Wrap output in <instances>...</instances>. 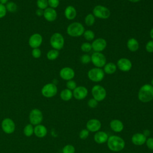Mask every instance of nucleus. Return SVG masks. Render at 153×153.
<instances>
[{
    "label": "nucleus",
    "mask_w": 153,
    "mask_h": 153,
    "mask_svg": "<svg viewBox=\"0 0 153 153\" xmlns=\"http://www.w3.org/2000/svg\"><path fill=\"white\" fill-rule=\"evenodd\" d=\"M149 35H150V37L151 38V39L153 40V27H152V29H151V30H150Z\"/></svg>",
    "instance_id": "nucleus-46"
},
{
    "label": "nucleus",
    "mask_w": 153,
    "mask_h": 153,
    "mask_svg": "<svg viewBox=\"0 0 153 153\" xmlns=\"http://www.w3.org/2000/svg\"><path fill=\"white\" fill-rule=\"evenodd\" d=\"M73 96L76 100H83L88 95V90L85 87L78 86L72 91Z\"/></svg>",
    "instance_id": "nucleus-16"
},
{
    "label": "nucleus",
    "mask_w": 153,
    "mask_h": 153,
    "mask_svg": "<svg viewBox=\"0 0 153 153\" xmlns=\"http://www.w3.org/2000/svg\"><path fill=\"white\" fill-rule=\"evenodd\" d=\"M151 85L153 86V78L152 79V80H151Z\"/></svg>",
    "instance_id": "nucleus-48"
},
{
    "label": "nucleus",
    "mask_w": 153,
    "mask_h": 153,
    "mask_svg": "<svg viewBox=\"0 0 153 153\" xmlns=\"http://www.w3.org/2000/svg\"><path fill=\"white\" fill-rule=\"evenodd\" d=\"M60 97L63 101H69L73 97V93L72 90L68 88H65L61 91L60 93Z\"/></svg>",
    "instance_id": "nucleus-26"
},
{
    "label": "nucleus",
    "mask_w": 153,
    "mask_h": 153,
    "mask_svg": "<svg viewBox=\"0 0 153 153\" xmlns=\"http://www.w3.org/2000/svg\"><path fill=\"white\" fill-rule=\"evenodd\" d=\"M138 99L143 103H148L153 100V86L149 84L143 85L138 91Z\"/></svg>",
    "instance_id": "nucleus-1"
},
{
    "label": "nucleus",
    "mask_w": 153,
    "mask_h": 153,
    "mask_svg": "<svg viewBox=\"0 0 153 153\" xmlns=\"http://www.w3.org/2000/svg\"><path fill=\"white\" fill-rule=\"evenodd\" d=\"M75 73L74 70L70 67H64L59 72V75L62 79L65 81L72 79L75 76Z\"/></svg>",
    "instance_id": "nucleus-15"
},
{
    "label": "nucleus",
    "mask_w": 153,
    "mask_h": 153,
    "mask_svg": "<svg viewBox=\"0 0 153 153\" xmlns=\"http://www.w3.org/2000/svg\"><path fill=\"white\" fill-rule=\"evenodd\" d=\"M59 56V50L55 49L50 50L47 53V58L50 60H56Z\"/></svg>",
    "instance_id": "nucleus-28"
},
{
    "label": "nucleus",
    "mask_w": 153,
    "mask_h": 153,
    "mask_svg": "<svg viewBox=\"0 0 153 153\" xmlns=\"http://www.w3.org/2000/svg\"><path fill=\"white\" fill-rule=\"evenodd\" d=\"M50 43L53 49L60 50L64 47L65 38L61 33L56 32L51 35L50 39Z\"/></svg>",
    "instance_id": "nucleus-4"
},
{
    "label": "nucleus",
    "mask_w": 153,
    "mask_h": 153,
    "mask_svg": "<svg viewBox=\"0 0 153 153\" xmlns=\"http://www.w3.org/2000/svg\"><path fill=\"white\" fill-rule=\"evenodd\" d=\"M97 104H98V102L94 98H91V99H89V100L87 102L88 106L91 108H96L97 106Z\"/></svg>",
    "instance_id": "nucleus-42"
},
{
    "label": "nucleus",
    "mask_w": 153,
    "mask_h": 153,
    "mask_svg": "<svg viewBox=\"0 0 153 153\" xmlns=\"http://www.w3.org/2000/svg\"><path fill=\"white\" fill-rule=\"evenodd\" d=\"M1 128L5 133L11 134L15 131L16 124L11 118H5L1 122Z\"/></svg>",
    "instance_id": "nucleus-11"
},
{
    "label": "nucleus",
    "mask_w": 153,
    "mask_h": 153,
    "mask_svg": "<svg viewBox=\"0 0 153 153\" xmlns=\"http://www.w3.org/2000/svg\"><path fill=\"white\" fill-rule=\"evenodd\" d=\"M87 76L90 80L94 82L102 81L105 76V72L102 68H93L90 69L87 73Z\"/></svg>",
    "instance_id": "nucleus-5"
},
{
    "label": "nucleus",
    "mask_w": 153,
    "mask_h": 153,
    "mask_svg": "<svg viewBox=\"0 0 153 153\" xmlns=\"http://www.w3.org/2000/svg\"><path fill=\"white\" fill-rule=\"evenodd\" d=\"M146 51L148 53H153V40H150L146 44Z\"/></svg>",
    "instance_id": "nucleus-40"
},
{
    "label": "nucleus",
    "mask_w": 153,
    "mask_h": 153,
    "mask_svg": "<svg viewBox=\"0 0 153 153\" xmlns=\"http://www.w3.org/2000/svg\"><path fill=\"white\" fill-rule=\"evenodd\" d=\"M109 125L111 130L117 133L122 131L124 128V124L123 122L120 120H117V119L112 120L110 122Z\"/></svg>",
    "instance_id": "nucleus-22"
},
{
    "label": "nucleus",
    "mask_w": 153,
    "mask_h": 153,
    "mask_svg": "<svg viewBox=\"0 0 153 153\" xmlns=\"http://www.w3.org/2000/svg\"><path fill=\"white\" fill-rule=\"evenodd\" d=\"M5 8L7 11L10 13H15L17 10V4L13 1H8V2L5 5Z\"/></svg>",
    "instance_id": "nucleus-30"
},
{
    "label": "nucleus",
    "mask_w": 153,
    "mask_h": 153,
    "mask_svg": "<svg viewBox=\"0 0 153 153\" xmlns=\"http://www.w3.org/2000/svg\"><path fill=\"white\" fill-rule=\"evenodd\" d=\"M80 60L83 64H87L91 62V56L87 54H85L81 56Z\"/></svg>",
    "instance_id": "nucleus-36"
},
{
    "label": "nucleus",
    "mask_w": 153,
    "mask_h": 153,
    "mask_svg": "<svg viewBox=\"0 0 153 153\" xmlns=\"http://www.w3.org/2000/svg\"><path fill=\"white\" fill-rule=\"evenodd\" d=\"M145 143L149 149L153 150V137H149L148 139H146Z\"/></svg>",
    "instance_id": "nucleus-43"
},
{
    "label": "nucleus",
    "mask_w": 153,
    "mask_h": 153,
    "mask_svg": "<svg viewBox=\"0 0 153 153\" xmlns=\"http://www.w3.org/2000/svg\"><path fill=\"white\" fill-rule=\"evenodd\" d=\"M84 22L85 24L87 26H93L95 23V17L94 15L91 13L88 14L84 19Z\"/></svg>",
    "instance_id": "nucleus-29"
},
{
    "label": "nucleus",
    "mask_w": 153,
    "mask_h": 153,
    "mask_svg": "<svg viewBox=\"0 0 153 153\" xmlns=\"http://www.w3.org/2000/svg\"><path fill=\"white\" fill-rule=\"evenodd\" d=\"M75 148L72 145H65L62 149V153H75Z\"/></svg>",
    "instance_id": "nucleus-34"
},
{
    "label": "nucleus",
    "mask_w": 153,
    "mask_h": 153,
    "mask_svg": "<svg viewBox=\"0 0 153 153\" xmlns=\"http://www.w3.org/2000/svg\"><path fill=\"white\" fill-rule=\"evenodd\" d=\"M91 94L93 98L99 102L103 100L106 98V91L102 85H95L91 88Z\"/></svg>",
    "instance_id": "nucleus-8"
},
{
    "label": "nucleus",
    "mask_w": 153,
    "mask_h": 153,
    "mask_svg": "<svg viewBox=\"0 0 153 153\" xmlns=\"http://www.w3.org/2000/svg\"><path fill=\"white\" fill-rule=\"evenodd\" d=\"M81 50H82V51L85 53L90 52L92 50L91 44H90L88 42H85L82 43L81 45Z\"/></svg>",
    "instance_id": "nucleus-33"
},
{
    "label": "nucleus",
    "mask_w": 153,
    "mask_h": 153,
    "mask_svg": "<svg viewBox=\"0 0 153 153\" xmlns=\"http://www.w3.org/2000/svg\"><path fill=\"white\" fill-rule=\"evenodd\" d=\"M82 35L87 41H92L95 37V34L94 32L90 29L85 30Z\"/></svg>",
    "instance_id": "nucleus-31"
},
{
    "label": "nucleus",
    "mask_w": 153,
    "mask_h": 153,
    "mask_svg": "<svg viewBox=\"0 0 153 153\" xmlns=\"http://www.w3.org/2000/svg\"><path fill=\"white\" fill-rule=\"evenodd\" d=\"M64 15L68 20H74L76 16V10L74 6L68 5L65 9Z\"/></svg>",
    "instance_id": "nucleus-21"
},
{
    "label": "nucleus",
    "mask_w": 153,
    "mask_h": 153,
    "mask_svg": "<svg viewBox=\"0 0 153 153\" xmlns=\"http://www.w3.org/2000/svg\"><path fill=\"white\" fill-rule=\"evenodd\" d=\"M117 69V66L116 64L112 62H109L105 64V65L103 66V70L105 74L111 75L114 74L116 72Z\"/></svg>",
    "instance_id": "nucleus-25"
},
{
    "label": "nucleus",
    "mask_w": 153,
    "mask_h": 153,
    "mask_svg": "<svg viewBox=\"0 0 153 153\" xmlns=\"http://www.w3.org/2000/svg\"><path fill=\"white\" fill-rule=\"evenodd\" d=\"M57 93V87L53 82L45 84L41 89L42 95L47 98L54 97Z\"/></svg>",
    "instance_id": "nucleus-9"
},
{
    "label": "nucleus",
    "mask_w": 153,
    "mask_h": 153,
    "mask_svg": "<svg viewBox=\"0 0 153 153\" xmlns=\"http://www.w3.org/2000/svg\"><path fill=\"white\" fill-rule=\"evenodd\" d=\"M36 15L38 17H41L43 16L44 14V10H41V9H39V8H38L36 10Z\"/></svg>",
    "instance_id": "nucleus-44"
},
{
    "label": "nucleus",
    "mask_w": 153,
    "mask_h": 153,
    "mask_svg": "<svg viewBox=\"0 0 153 153\" xmlns=\"http://www.w3.org/2000/svg\"><path fill=\"white\" fill-rule=\"evenodd\" d=\"M43 41L42 36L41 34L35 33L31 35L28 40L29 45L32 48H39Z\"/></svg>",
    "instance_id": "nucleus-12"
},
{
    "label": "nucleus",
    "mask_w": 153,
    "mask_h": 153,
    "mask_svg": "<svg viewBox=\"0 0 153 153\" xmlns=\"http://www.w3.org/2000/svg\"><path fill=\"white\" fill-rule=\"evenodd\" d=\"M107 145L111 151L113 152H119L124 148L125 142L121 137L116 135H112L108 137Z\"/></svg>",
    "instance_id": "nucleus-2"
},
{
    "label": "nucleus",
    "mask_w": 153,
    "mask_h": 153,
    "mask_svg": "<svg viewBox=\"0 0 153 153\" xmlns=\"http://www.w3.org/2000/svg\"><path fill=\"white\" fill-rule=\"evenodd\" d=\"M30 123L33 126L40 124L43 120V114L41 110L37 108L33 109L30 111L29 115Z\"/></svg>",
    "instance_id": "nucleus-10"
},
{
    "label": "nucleus",
    "mask_w": 153,
    "mask_h": 153,
    "mask_svg": "<svg viewBox=\"0 0 153 153\" xmlns=\"http://www.w3.org/2000/svg\"><path fill=\"white\" fill-rule=\"evenodd\" d=\"M43 16L47 21L49 22H53L56 20L57 13L55 9L51 7H48L44 10Z\"/></svg>",
    "instance_id": "nucleus-18"
},
{
    "label": "nucleus",
    "mask_w": 153,
    "mask_h": 153,
    "mask_svg": "<svg viewBox=\"0 0 153 153\" xmlns=\"http://www.w3.org/2000/svg\"><path fill=\"white\" fill-rule=\"evenodd\" d=\"M92 14L98 19H107L111 16V11L107 7L102 5H97L93 8Z\"/></svg>",
    "instance_id": "nucleus-6"
},
{
    "label": "nucleus",
    "mask_w": 153,
    "mask_h": 153,
    "mask_svg": "<svg viewBox=\"0 0 153 153\" xmlns=\"http://www.w3.org/2000/svg\"><path fill=\"white\" fill-rule=\"evenodd\" d=\"M91 62L95 67L102 68L106 63V58L102 52H94L91 56Z\"/></svg>",
    "instance_id": "nucleus-7"
},
{
    "label": "nucleus",
    "mask_w": 153,
    "mask_h": 153,
    "mask_svg": "<svg viewBox=\"0 0 153 153\" xmlns=\"http://www.w3.org/2000/svg\"><path fill=\"white\" fill-rule=\"evenodd\" d=\"M128 1L130 2H133V3H136V2H138L141 0H127Z\"/></svg>",
    "instance_id": "nucleus-47"
},
{
    "label": "nucleus",
    "mask_w": 153,
    "mask_h": 153,
    "mask_svg": "<svg viewBox=\"0 0 153 153\" xmlns=\"http://www.w3.org/2000/svg\"><path fill=\"white\" fill-rule=\"evenodd\" d=\"M100 121L96 118L89 120L86 124V128L91 132H97L101 128Z\"/></svg>",
    "instance_id": "nucleus-17"
},
{
    "label": "nucleus",
    "mask_w": 153,
    "mask_h": 153,
    "mask_svg": "<svg viewBox=\"0 0 153 153\" xmlns=\"http://www.w3.org/2000/svg\"><path fill=\"white\" fill-rule=\"evenodd\" d=\"M7 13L5 5L0 3V19L4 18L6 16Z\"/></svg>",
    "instance_id": "nucleus-41"
},
{
    "label": "nucleus",
    "mask_w": 153,
    "mask_h": 153,
    "mask_svg": "<svg viewBox=\"0 0 153 153\" xmlns=\"http://www.w3.org/2000/svg\"><path fill=\"white\" fill-rule=\"evenodd\" d=\"M66 85L67 88H68V89H69L71 90H74L77 87L76 82L75 81L72 80V79L67 81Z\"/></svg>",
    "instance_id": "nucleus-37"
},
{
    "label": "nucleus",
    "mask_w": 153,
    "mask_h": 153,
    "mask_svg": "<svg viewBox=\"0 0 153 153\" xmlns=\"http://www.w3.org/2000/svg\"><path fill=\"white\" fill-rule=\"evenodd\" d=\"M106 46L107 42L102 38H97L93 40L91 43L92 49L94 51V52H102L106 48Z\"/></svg>",
    "instance_id": "nucleus-14"
},
{
    "label": "nucleus",
    "mask_w": 153,
    "mask_h": 153,
    "mask_svg": "<svg viewBox=\"0 0 153 153\" xmlns=\"http://www.w3.org/2000/svg\"><path fill=\"white\" fill-rule=\"evenodd\" d=\"M8 2V0H0V3L3 5L7 4Z\"/></svg>",
    "instance_id": "nucleus-45"
},
{
    "label": "nucleus",
    "mask_w": 153,
    "mask_h": 153,
    "mask_svg": "<svg viewBox=\"0 0 153 153\" xmlns=\"http://www.w3.org/2000/svg\"><path fill=\"white\" fill-rule=\"evenodd\" d=\"M36 6L38 8L41 10H45L48 7V0H37L36 1Z\"/></svg>",
    "instance_id": "nucleus-32"
},
{
    "label": "nucleus",
    "mask_w": 153,
    "mask_h": 153,
    "mask_svg": "<svg viewBox=\"0 0 153 153\" xmlns=\"http://www.w3.org/2000/svg\"><path fill=\"white\" fill-rule=\"evenodd\" d=\"M23 134L27 136L30 137L34 134V127L32 124H27L23 128Z\"/></svg>",
    "instance_id": "nucleus-27"
},
{
    "label": "nucleus",
    "mask_w": 153,
    "mask_h": 153,
    "mask_svg": "<svg viewBox=\"0 0 153 153\" xmlns=\"http://www.w3.org/2000/svg\"><path fill=\"white\" fill-rule=\"evenodd\" d=\"M146 140V136L141 133H137L134 134L131 137V142L137 146H141L145 143Z\"/></svg>",
    "instance_id": "nucleus-19"
},
{
    "label": "nucleus",
    "mask_w": 153,
    "mask_h": 153,
    "mask_svg": "<svg viewBox=\"0 0 153 153\" xmlns=\"http://www.w3.org/2000/svg\"><path fill=\"white\" fill-rule=\"evenodd\" d=\"M127 47L130 51L135 52L137 51L139 48V43L136 39L131 38L128 39L127 42Z\"/></svg>",
    "instance_id": "nucleus-24"
},
{
    "label": "nucleus",
    "mask_w": 153,
    "mask_h": 153,
    "mask_svg": "<svg viewBox=\"0 0 153 153\" xmlns=\"http://www.w3.org/2000/svg\"><path fill=\"white\" fill-rule=\"evenodd\" d=\"M60 4L59 0H48V4L49 7L56 9L58 7Z\"/></svg>",
    "instance_id": "nucleus-39"
},
{
    "label": "nucleus",
    "mask_w": 153,
    "mask_h": 153,
    "mask_svg": "<svg viewBox=\"0 0 153 153\" xmlns=\"http://www.w3.org/2000/svg\"><path fill=\"white\" fill-rule=\"evenodd\" d=\"M88 136H89V131L87 128L81 130L79 133V138L82 140L86 139Z\"/></svg>",
    "instance_id": "nucleus-35"
},
{
    "label": "nucleus",
    "mask_w": 153,
    "mask_h": 153,
    "mask_svg": "<svg viewBox=\"0 0 153 153\" xmlns=\"http://www.w3.org/2000/svg\"><path fill=\"white\" fill-rule=\"evenodd\" d=\"M85 28L79 22H73L68 25L66 29L68 35L71 37H79L83 35Z\"/></svg>",
    "instance_id": "nucleus-3"
},
{
    "label": "nucleus",
    "mask_w": 153,
    "mask_h": 153,
    "mask_svg": "<svg viewBox=\"0 0 153 153\" xmlns=\"http://www.w3.org/2000/svg\"><path fill=\"white\" fill-rule=\"evenodd\" d=\"M32 56L33 57L35 58V59H38L41 56V51L39 48H33V50H32Z\"/></svg>",
    "instance_id": "nucleus-38"
},
{
    "label": "nucleus",
    "mask_w": 153,
    "mask_h": 153,
    "mask_svg": "<svg viewBox=\"0 0 153 153\" xmlns=\"http://www.w3.org/2000/svg\"><path fill=\"white\" fill-rule=\"evenodd\" d=\"M108 137V134L103 131H98L94 135V140L98 144H102L106 142Z\"/></svg>",
    "instance_id": "nucleus-20"
},
{
    "label": "nucleus",
    "mask_w": 153,
    "mask_h": 153,
    "mask_svg": "<svg viewBox=\"0 0 153 153\" xmlns=\"http://www.w3.org/2000/svg\"><path fill=\"white\" fill-rule=\"evenodd\" d=\"M116 65L117 68L123 72H128L132 68V63L130 60L125 57L118 59Z\"/></svg>",
    "instance_id": "nucleus-13"
},
{
    "label": "nucleus",
    "mask_w": 153,
    "mask_h": 153,
    "mask_svg": "<svg viewBox=\"0 0 153 153\" xmlns=\"http://www.w3.org/2000/svg\"><path fill=\"white\" fill-rule=\"evenodd\" d=\"M47 134V129L46 127L42 124H38L34 127V134L39 137L42 138Z\"/></svg>",
    "instance_id": "nucleus-23"
}]
</instances>
